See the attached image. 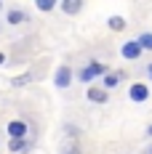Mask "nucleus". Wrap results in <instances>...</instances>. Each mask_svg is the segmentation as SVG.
Returning <instances> with one entry per match:
<instances>
[{
	"label": "nucleus",
	"instance_id": "a211bd4d",
	"mask_svg": "<svg viewBox=\"0 0 152 154\" xmlns=\"http://www.w3.org/2000/svg\"><path fill=\"white\" fill-rule=\"evenodd\" d=\"M150 75H152V64H150Z\"/></svg>",
	"mask_w": 152,
	"mask_h": 154
},
{
	"label": "nucleus",
	"instance_id": "f257e3e1",
	"mask_svg": "<svg viewBox=\"0 0 152 154\" xmlns=\"http://www.w3.org/2000/svg\"><path fill=\"white\" fill-rule=\"evenodd\" d=\"M99 75H107V66L99 64V61H93V64H88V66L80 69V80H83V82H91L93 77H99Z\"/></svg>",
	"mask_w": 152,
	"mask_h": 154
},
{
	"label": "nucleus",
	"instance_id": "f8f14e48",
	"mask_svg": "<svg viewBox=\"0 0 152 154\" xmlns=\"http://www.w3.org/2000/svg\"><path fill=\"white\" fill-rule=\"evenodd\" d=\"M24 19H27V16H24V11H16V8L8 14V21H11V24H21Z\"/></svg>",
	"mask_w": 152,
	"mask_h": 154
},
{
	"label": "nucleus",
	"instance_id": "9d476101",
	"mask_svg": "<svg viewBox=\"0 0 152 154\" xmlns=\"http://www.w3.org/2000/svg\"><path fill=\"white\" fill-rule=\"evenodd\" d=\"M8 149H11V152H24V149H27V138H11Z\"/></svg>",
	"mask_w": 152,
	"mask_h": 154
},
{
	"label": "nucleus",
	"instance_id": "2eb2a0df",
	"mask_svg": "<svg viewBox=\"0 0 152 154\" xmlns=\"http://www.w3.org/2000/svg\"><path fill=\"white\" fill-rule=\"evenodd\" d=\"M61 154H80V152H77V146H67Z\"/></svg>",
	"mask_w": 152,
	"mask_h": 154
},
{
	"label": "nucleus",
	"instance_id": "7ed1b4c3",
	"mask_svg": "<svg viewBox=\"0 0 152 154\" xmlns=\"http://www.w3.org/2000/svg\"><path fill=\"white\" fill-rule=\"evenodd\" d=\"M53 82H56V88H67V85L72 82V72H70V66H59V69H56V77H53Z\"/></svg>",
	"mask_w": 152,
	"mask_h": 154
},
{
	"label": "nucleus",
	"instance_id": "6e6552de",
	"mask_svg": "<svg viewBox=\"0 0 152 154\" xmlns=\"http://www.w3.org/2000/svg\"><path fill=\"white\" fill-rule=\"evenodd\" d=\"M120 72H107V77H104V91H109V88H118L120 85Z\"/></svg>",
	"mask_w": 152,
	"mask_h": 154
},
{
	"label": "nucleus",
	"instance_id": "f3484780",
	"mask_svg": "<svg viewBox=\"0 0 152 154\" xmlns=\"http://www.w3.org/2000/svg\"><path fill=\"white\" fill-rule=\"evenodd\" d=\"M147 136H152V125H150V128H147Z\"/></svg>",
	"mask_w": 152,
	"mask_h": 154
},
{
	"label": "nucleus",
	"instance_id": "9b49d317",
	"mask_svg": "<svg viewBox=\"0 0 152 154\" xmlns=\"http://www.w3.org/2000/svg\"><path fill=\"white\" fill-rule=\"evenodd\" d=\"M35 5H37V11H43V14H48V11H53L56 0H35Z\"/></svg>",
	"mask_w": 152,
	"mask_h": 154
},
{
	"label": "nucleus",
	"instance_id": "39448f33",
	"mask_svg": "<svg viewBox=\"0 0 152 154\" xmlns=\"http://www.w3.org/2000/svg\"><path fill=\"white\" fill-rule=\"evenodd\" d=\"M120 53H123V59H139V56H141V45H139L136 40H134V43H125V45L120 48Z\"/></svg>",
	"mask_w": 152,
	"mask_h": 154
},
{
	"label": "nucleus",
	"instance_id": "f03ea898",
	"mask_svg": "<svg viewBox=\"0 0 152 154\" xmlns=\"http://www.w3.org/2000/svg\"><path fill=\"white\" fill-rule=\"evenodd\" d=\"M131 98H134L136 104H144V101L150 98V88H147L144 82H134V85H131Z\"/></svg>",
	"mask_w": 152,
	"mask_h": 154
},
{
	"label": "nucleus",
	"instance_id": "20e7f679",
	"mask_svg": "<svg viewBox=\"0 0 152 154\" xmlns=\"http://www.w3.org/2000/svg\"><path fill=\"white\" fill-rule=\"evenodd\" d=\"M8 136H11V138H24V136H27V122H24V120L8 122Z\"/></svg>",
	"mask_w": 152,
	"mask_h": 154
},
{
	"label": "nucleus",
	"instance_id": "1a4fd4ad",
	"mask_svg": "<svg viewBox=\"0 0 152 154\" xmlns=\"http://www.w3.org/2000/svg\"><path fill=\"white\" fill-rule=\"evenodd\" d=\"M136 43L141 45V51H152V32H144V35H139Z\"/></svg>",
	"mask_w": 152,
	"mask_h": 154
},
{
	"label": "nucleus",
	"instance_id": "423d86ee",
	"mask_svg": "<svg viewBox=\"0 0 152 154\" xmlns=\"http://www.w3.org/2000/svg\"><path fill=\"white\" fill-rule=\"evenodd\" d=\"M80 8H83V0H61V11L70 16L80 14Z\"/></svg>",
	"mask_w": 152,
	"mask_h": 154
},
{
	"label": "nucleus",
	"instance_id": "4468645a",
	"mask_svg": "<svg viewBox=\"0 0 152 154\" xmlns=\"http://www.w3.org/2000/svg\"><path fill=\"white\" fill-rule=\"evenodd\" d=\"M30 80H32L30 72H27V75H21V77H14V88H16V85H24V82H30Z\"/></svg>",
	"mask_w": 152,
	"mask_h": 154
},
{
	"label": "nucleus",
	"instance_id": "0eeeda50",
	"mask_svg": "<svg viewBox=\"0 0 152 154\" xmlns=\"http://www.w3.org/2000/svg\"><path fill=\"white\" fill-rule=\"evenodd\" d=\"M88 101H93V104H104L107 101V91L104 88H88Z\"/></svg>",
	"mask_w": 152,
	"mask_h": 154
},
{
	"label": "nucleus",
	"instance_id": "ddd939ff",
	"mask_svg": "<svg viewBox=\"0 0 152 154\" xmlns=\"http://www.w3.org/2000/svg\"><path fill=\"white\" fill-rule=\"evenodd\" d=\"M107 24H109V29H115V32H120L123 27H125V21H123L120 16H112V19L107 21Z\"/></svg>",
	"mask_w": 152,
	"mask_h": 154
},
{
	"label": "nucleus",
	"instance_id": "dca6fc26",
	"mask_svg": "<svg viewBox=\"0 0 152 154\" xmlns=\"http://www.w3.org/2000/svg\"><path fill=\"white\" fill-rule=\"evenodd\" d=\"M0 64H5V53H0Z\"/></svg>",
	"mask_w": 152,
	"mask_h": 154
}]
</instances>
